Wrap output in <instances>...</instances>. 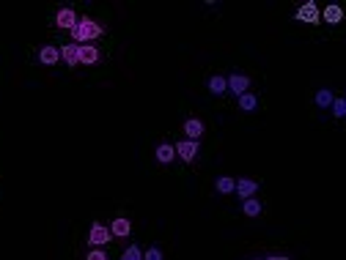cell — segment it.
Instances as JSON below:
<instances>
[{
    "label": "cell",
    "mask_w": 346,
    "mask_h": 260,
    "mask_svg": "<svg viewBox=\"0 0 346 260\" xmlns=\"http://www.w3.org/2000/svg\"><path fill=\"white\" fill-rule=\"evenodd\" d=\"M99 36H102V25L96 22V19H91V17L77 19V28L72 30L74 44H85V42H91V39H99Z\"/></svg>",
    "instance_id": "1"
},
{
    "label": "cell",
    "mask_w": 346,
    "mask_h": 260,
    "mask_svg": "<svg viewBox=\"0 0 346 260\" xmlns=\"http://www.w3.org/2000/svg\"><path fill=\"white\" fill-rule=\"evenodd\" d=\"M113 238V233L108 230L105 225H91V230H88V244L94 249H99V247H105V244Z\"/></svg>",
    "instance_id": "2"
},
{
    "label": "cell",
    "mask_w": 346,
    "mask_h": 260,
    "mask_svg": "<svg viewBox=\"0 0 346 260\" xmlns=\"http://www.w3.org/2000/svg\"><path fill=\"white\" fill-rule=\"evenodd\" d=\"M297 19H299V22L316 25L319 19H322V11H319L316 3H305V6H299V8H297Z\"/></svg>",
    "instance_id": "3"
},
{
    "label": "cell",
    "mask_w": 346,
    "mask_h": 260,
    "mask_svg": "<svg viewBox=\"0 0 346 260\" xmlns=\"http://www.w3.org/2000/svg\"><path fill=\"white\" fill-rule=\"evenodd\" d=\"M77 63H85V66L99 63V49H96L94 44H80V49H77Z\"/></svg>",
    "instance_id": "4"
},
{
    "label": "cell",
    "mask_w": 346,
    "mask_h": 260,
    "mask_svg": "<svg viewBox=\"0 0 346 260\" xmlns=\"http://www.w3.org/2000/svg\"><path fill=\"white\" fill-rule=\"evenodd\" d=\"M55 25L63 30H74L77 28V14L72 11V8H60L58 14H55Z\"/></svg>",
    "instance_id": "5"
},
{
    "label": "cell",
    "mask_w": 346,
    "mask_h": 260,
    "mask_svg": "<svg viewBox=\"0 0 346 260\" xmlns=\"http://www.w3.org/2000/svg\"><path fill=\"white\" fill-rule=\"evenodd\" d=\"M247 88H250V77H247V74H231V77H228V90H233L236 99L242 93H247Z\"/></svg>",
    "instance_id": "6"
},
{
    "label": "cell",
    "mask_w": 346,
    "mask_h": 260,
    "mask_svg": "<svg viewBox=\"0 0 346 260\" xmlns=\"http://www.w3.org/2000/svg\"><path fill=\"white\" fill-rule=\"evenodd\" d=\"M176 154H179L184 162H192L198 156V140H181V142H176Z\"/></svg>",
    "instance_id": "7"
},
{
    "label": "cell",
    "mask_w": 346,
    "mask_h": 260,
    "mask_svg": "<svg viewBox=\"0 0 346 260\" xmlns=\"http://www.w3.org/2000/svg\"><path fill=\"white\" fill-rule=\"evenodd\" d=\"M110 233H113V238H126L132 233V222L126 217H115L113 225H110Z\"/></svg>",
    "instance_id": "8"
},
{
    "label": "cell",
    "mask_w": 346,
    "mask_h": 260,
    "mask_svg": "<svg viewBox=\"0 0 346 260\" xmlns=\"http://www.w3.org/2000/svg\"><path fill=\"white\" fill-rule=\"evenodd\" d=\"M39 60H42V66H55L60 60V47H53V44L42 47L39 49Z\"/></svg>",
    "instance_id": "9"
},
{
    "label": "cell",
    "mask_w": 346,
    "mask_h": 260,
    "mask_svg": "<svg viewBox=\"0 0 346 260\" xmlns=\"http://www.w3.org/2000/svg\"><path fill=\"white\" fill-rule=\"evenodd\" d=\"M233 192H236L242 200H247V197H253L258 192V183L250 181V178H239V181H236V189H233Z\"/></svg>",
    "instance_id": "10"
},
{
    "label": "cell",
    "mask_w": 346,
    "mask_h": 260,
    "mask_svg": "<svg viewBox=\"0 0 346 260\" xmlns=\"http://www.w3.org/2000/svg\"><path fill=\"white\" fill-rule=\"evenodd\" d=\"M77 49H80V44H63L60 47V60H63L66 66H80L77 63Z\"/></svg>",
    "instance_id": "11"
},
{
    "label": "cell",
    "mask_w": 346,
    "mask_h": 260,
    "mask_svg": "<svg viewBox=\"0 0 346 260\" xmlns=\"http://www.w3.org/2000/svg\"><path fill=\"white\" fill-rule=\"evenodd\" d=\"M173 156H176V145H171V142H162V145H157V162L168 165V162H173Z\"/></svg>",
    "instance_id": "12"
},
{
    "label": "cell",
    "mask_w": 346,
    "mask_h": 260,
    "mask_svg": "<svg viewBox=\"0 0 346 260\" xmlns=\"http://www.w3.org/2000/svg\"><path fill=\"white\" fill-rule=\"evenodd\" d=\"M184 131H187V140H198L203 134V124L198 118H187L184 121Z\"/></svg>",
    "instance_id": "13"
},
{
    "label": "cell",
    "mask_w": 346,
    "mask_h": 260,
    "mask_svg": "<svg viewBox=\"0 0 346 260\" xmlns=\"http://www.w3.org/2000/svg\"><path fill=\"white\" fill-rule=\"evenodd\" d=\"M322 19H324L327 25H338L341 19H344V8H341V6H327V8L322 11Z\"/></svg>",
    "instance_id": "14"
},
{
    "label": "cell",
    "mask_w": 346,
    "mask_h": 260,
    "mask_svg": "<svg viewBox=\"0 0 346 260\" xmlns=\"http://www.w3.org/2000/svg\"><path fill=\"white\" fill-rule=\"evenodd\" d=\"M215 189L220 192V195H231V192L236 189V181H233L231 175H220V178L215 181Z\"/></svg>",
    "instance_id": "15"
},
{
    "label": "cell",
    "mask_w": 346,
    "mask_h": 260,
    "mask_svg": "<svg viewBox=\"0 0 346 260\" xmlns=\"http://www.w3.org/2000/svg\"><path fill=\"white\" fill-rule=\"evenodd\" d=\"M228 90V77H220V74H215V77H209V93L220 96Z\"/></svg>",
    "instance_id": "16"
},
{
    "label": "cell",
    "mask_w": 346,
    "mask_h": 260,
    "mask_svg": "<svg viewBox=\"0 0 346 260\" xmlns=\"http://www.w3.org/2000/svg\"><path fill=\"white\" fill-rule=\"evenodd\" d=\"M256 107H258V99L253 93H242V96H239V110H242V113H253Z\"/></svg>",
    "instance_id": "17"
},
{
    "label": "cell",
    "mask_w": 346,
    "mask_h": 260,
    "mask_svg": "<svg viewBox=\"0 0 346 260\" xmlns=\"http://www.w3.org/2000/svg\"><path fill=\"white\" fill-rule=\"evenodd\" d=\"M333 101H335V96H333V90H327V88H322V90H316V107H333Z\"/></svg>",
    "instance_id": "18"
},
{
    "label": "cell",
    "mask_w": 346,
    "mask_h": 260,
    "mask_svg": "<svg viewBox=\"0 0 346 260\" xmlns=\"http://www.w3.org/2000/svg\"><path fill=\"white\" fill-rule=\"evenodd\" d=\"M242 211H245V217H258V214H261V203H258L256 197H247Z\"/></svg>",
    "instance_id": "19"
},
{
    "label": "cell",
    "mask_w": 346,
    "mask_h": 260,
    "mask_svg": "<svg viewBox=\"0 0 346 260\" xmlns=\"http://www.w3.org/2000/svg\"><path fill=\"white\" fill-rule=\"evenodd\" d=\"M121 260H143V252H140L137 244H129V247L124 249V255H121Z\"/></svg>",
    "instance_id": "20"
},
{
    "label": "cell",
    "mask_w": 346,
    "mask_h": 260,
    "mask_svg": "<svg viewBox=\"0 0 346 260\" xmlns=\"http://www.w3.org/2000/svg\"><path fill=\"white\" fill-rule=\"evenodd\" d=\"M333 115L335 118H346V99H335L333 101Z\"/></svg>",
    "instance_id": "21"
},
{
    "label": "cell",
    "mask_w": 346,
    "mask_h": 260,
    "mask_svg": "<svg viewBox=\"0 0 346 260\" xmlns=\"http://www.w3.org/2000/svg\"><path fill=\"white\" fill-rule=\"evenodd\" d=\"M143 260H162V252H160V247H149L143 252Z\"/></svg>",
    "instance_id": "22"
},
{
    "label": "cell",
    "mask_w": 346,
    "mask_h": 260,
    "mask_svg": "<svg viewBox=\"0 0 346 260\" xmlns=\"http://www.w3.org/2000/svg\"><path fill=\"white\" fill-rule=\"evenodd\" d=\"M85 260H108V252H102V249H91L85 255Z\"/></svg>",
    "instance_id": "23"
},
{
    "label": "cell",
    "mask_w": 346,
    "mask_h": 260,
    "mask_svg": "<svg viewBox=\"0 0 346 260\" xmlns=\"http://www.w3.org/2000/svg\"><path fill=\"white\" fill-rule=\"evenodd\" d=\"M267 260H288V258H283V255H272V258H267Z\"/></svg>",
    "instance_id": "24"
},
{
    "label": "cell",
    "mask_w": 346,
    "mask_h": 260,
    "mask_svg": "<svg viewBox=\"0 0 346 260\" xmlns=\"http://www.w3.org/2000/svg\"><path fill=\"white\" fill-rule=\"evenodd\" d=\"M250 260H261V258H250Z\"/></svg>",
    "instance_id": "25"
}]
</instances>
